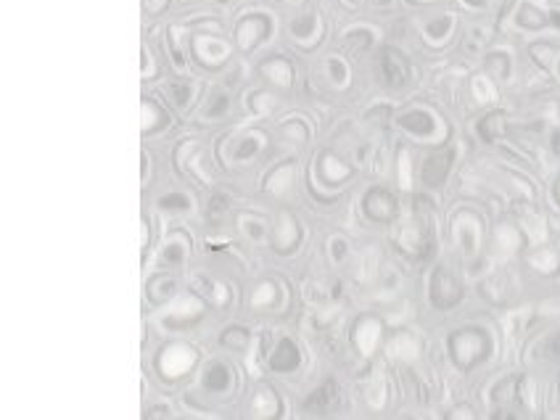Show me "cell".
I'll list each match as a JSON object with an SVG mask.
<instances>
[{
  "label": "cell",
  "instance_id": "obj_7",
  "mask_svg": "<svg viewBox=\"0 0 560 420\" xmlns=\"http://www.w3.org/2000/svg\"><path fill=\"white\" fill-rule=\"evenodd\" d=\"M299 349H296V344L288 339H283L278 344V349H275V354H272V368L275 371H293L296 365H299Z\"/></svg>",
  "mask_w": 560,
  "mask_h": 420
},
{
  "label": "cell",
  "instance_id": "obj_2",
  "mask_svg": "<svg viewBox=\"0 0 560 420\" xmlns=\"http://www.w3.org/2000/svg\"><path fill=\"white\" fill-rule=\"evenodd\" d=\"M462 299V286L455 280V275L439 267L431 278V304L439 310H450Z\"/></svg>",
  "mask_w": 560,
  "mask_h": 420
},
{
  "label": "cell",
  "instance_id": "obj_19",
  "mask_svg": "<svg viewBox=\"0 0 560 420\" xmlns=\"http://www.w3.org/2000/svg\"><path fill=\"white\" fill-rule=\"evenodd\" d=\"M378 3H386V0H378Z\"/></svg>",
  "mask_w": 560,
  "mask_h": 420
},
{
  "label": "cell",
  "instance_id": "obj_10",
  "mask_svg": "<svg viewBox=\"0 0 560 420\" xmlns=\"http://www.w3.org/2000/svg\"><path fill=\"white\" fill-rule=\"evenodd\" d=\"M518 21L523 27H542V24H544V13H539L534 6H523V8L518 11Z\"/></svg>",
  "mask_w": 560,
  "mask_h": 420
},
{
  "label": "cell",
  "instance_id": "obj_15",
  "mask_svg": "<svg viewBox=\"0 0 560 420\" xmlns=\"http://www.w3.org/2000/svg\"><path fill=\"white\" fill-rule=\"evenodd\" d=\"M161 204H164V206H167V204H175V206H185V199H164Z\"/></svg>",
  "mask_w": 560,
  "mask_h": 420
},
{
  "label": "cell",
  "instance_id": "obj_3",
  "mask_svg": "<svg viewBox=\"0 0 560 420\" xmlns=\"http://www.w3.org/2000/svg\"><path fill=\"white\" fill-rule=\"evenodd\" d=\"M378 64H380V74H383L386 85H391V88H402V85H407V82H410V64H407V59L402 56L399 50L386 48L383 53H380Z\"/></svg>",
  "mask_w": 560,
  "mask_h": 420
},
{
  "label": "cell",
  "instance_id": "obj_8",
  "mask_svg": "<svg viewBox=\"0 0 560 420\" xmlns=\"http://www.w3.org/2000/svg\"><path fill=\"white\" fill-rule=\"evenodd\" d=\"M380 336V322L375 317H365V320L357 322V328H354V339L360 344V349L365 354H371L373 346H375V339Z\"/></svg>",
  "mask_w": 560,
  "mask_h": 420
},
{
  "label": "cell",
  "instance_id": "obj_6",
  "mask_svg": "<svg viewBox=\"0 0 560 420\" xmlns=\"http://www.w3.org/2000/svg\"><path fill=\"white\" fill-rule=\"evenodd\" d=\"M336 402H339V386H336V380H325L320 389L312 391L310 397L304 399V410L310 412H330L336 407Z\"/></svg>",
  "mask_w": 560,
  "mask_h": 420
},
{
  "label": "cell",
  "instance_id": "obj_4",
  "mask_svg": "<svg viewBox=\"0 0 560 420\" xmlns=\"http://www.w3.org/2000/svg\"><path fill=\"white\" fill-rule=\"evenodd\" d=\"M362 206H365V214H368V217H373V220H378V222H389L397 217V199L383 188H373L371 193L365 196Z\"/></svg>",
  "mask_w": 560,
  "mask_h": 420
},
{
  "label": "cell",
  "instance_id": "obj_11",
  "mask_svg": "<svg viewBox=\"0 0 560 420\" xmlns=\"http://www.w3.org/2000/svg\"><path fill=\"white\" fill-rule=\"evenodd\" d=\"M209 386L211 389H220V386H225V380H228V373L222 371L220 365H217V368H211V373H209Z\"/></svg>",
  "mask_w": 560,
  "mask_h": 420
},
{
  "label": "cell",
  "instance_id": "obj_5",
  "mask_svg": "<svg viewBox=\"0 0 560 420\" xmlns=\"http://www.w3.org/2000/svg\"><path fill=\"white\" fill-rule=\"evenodd\" d=\"M455 159V151H439V153H431L428 159L423 161V182L428 188H436L441 182L447 180V172H450V164Z\"/></svg>",
  "mask_w": 560,
  "mask_h": 420
},
{
  "label": "cell",
  "instance_id": "obj_18",
  "mask_svg": "<svg viewBox=\"0 0 560 420\" xmlns=\"http://www.w3.org/2000/svg\"><path fill=\"white\" fill-rule=\"evenodd\" d=\"M470 6H481V3H484V0H468Z\"/></svg>",
  "mask_w": 560,
  "mask_h": 420
},
{
  "label": "cell",
  "instance_id": "obj_12",
  "mask_svg": "<svg viewBox=\"0 0 560 420\" xmlns=\"http://www.w3.org/2000/svg\"><path fill=\"white\" fill-rule=\"evenodd\" d=\"M447 30H450V19H439V24L436 27L431 24L428 30H426V35L428 37H441V35H447Z\"/></svg>",
  "mask_w": 560,
  "mask_h": 420
},
{
  "label": "cell",
  "instance_id": "obj_16",
  "mask_svg": "<svg viewBox=\"0 0 560 420\" xmlns=\"http://www.w3.org/2000/svg\"><path fill=\"white\" fill-rule=\"evenodd\" d=\"M552 19H555V27L560 30V11H555V13H552Z\"/></svg>",
  "mask_w": 560,
  "mask_h": 420
},
{
  "label": "cell",
  "instance_id": "obj_1",
  "mask_svg": "<svg viewBox=\"0 0 560 420\" xmlns=\"http://www.w3.org/2000/svg\"><path fill=\"white\" fill-rule=\"evenodd\" d=\"M450 349L460 368H470V365H476V362H481L489 354V336L476 328L457 330V333H452Z\"/></svg>",
  "mask_w": 560,
  "mask_h": 420
},
{
  "label": "cell",
  "instance_id": "obj_14",
  "mask_svg": "<svg viewBox=\"0 0 560 420\" xmlns=\"http://www.w3.org/2000/svg\"><path fill=\"white\" fill-rule=\"evenodd\" d=\"M330 71H333V77L336 80H344V66H341V61L339 59H330Z\"/></svg>",
  "mask_w": 560,
  "mask_h": 420
},
{
  "label": "cell",
  "instance_id": "obj_13",
  "mask_svg": "<svg viewBox=\"0 0 560 420\" xmlns=\"http://www.w3.org/2000/svg\"><path fill=\"white\" fill-rule=\"evenodd\" d=\"M547 354H550L552 360H560V333H555L547 344Z\"/></svg>",
  "mask_w": 560,
  "mask_h": 420
},
{
  "label": "cell",
  "instance_id": "obj_9",
  "mask_svg": "<svg viewBox=\"0 0 560 420\" xmlns=\"http://www.w3.org/2000/svg\"><path fill=\"white\" fill-rule=\"evenodd\" d=\"M399 124L404 130L410 132H418V135H426V132L433 130V117L426 114V111H410V114H404L399 119Z\"/></svg>",
  "mask_w": 560,
  "mask_h": 420
},
{
  "label": "cell",
  "instance_id": "obj_17",
  "mask_svg": "<svg viewBox=\"0 0 560 420\" xmlns=\"http://www.w3.org/2000/svg\"><path fill=\"white\" fill-rule=\"evenodd\" d=\"M555 151H558V153H560V135H558V138H555Z\"/></svg>",
  "mask_w": 560,
  "mask_h": 420
}]
</instances>
